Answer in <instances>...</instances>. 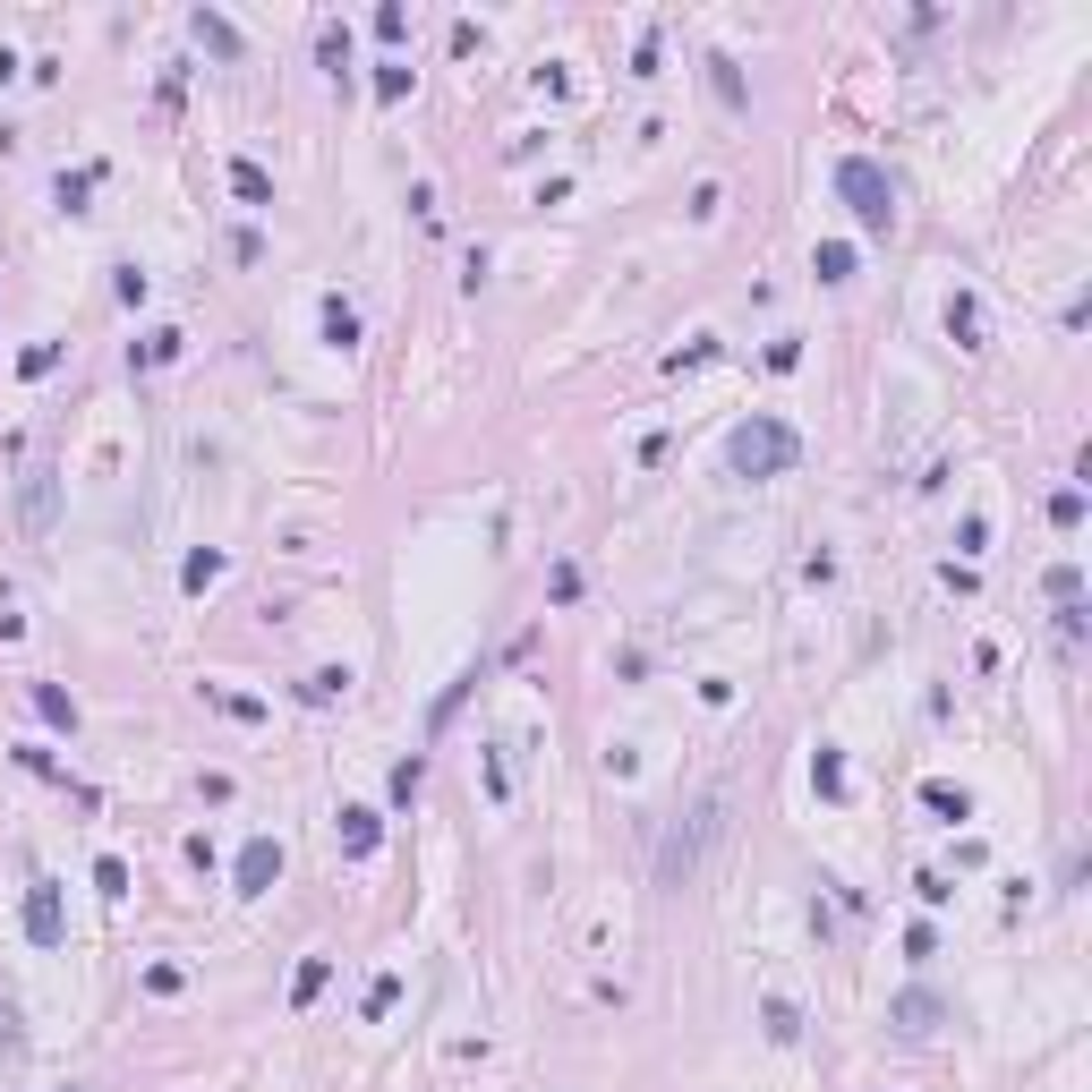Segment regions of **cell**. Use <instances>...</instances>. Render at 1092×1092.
Instances as JSON below:
<instances>
[{"label": "cell", "instance_id": "obj_1", "mask_svg": "<svg viewBox=\"0 0 1092 1092\" xmlns=\"http://www.w3.org/2000/svg\"><path fill=\"white\" fill-rule=\"evenodd\" d=\"M725 461H734L743 478H786L794 461H803V435H794L786 419H751V427H734V444H725Z\"/></svg>", "mask_w": 1092, "mask_h": 1092}, {"label": "cell", "instance_id": "obj_2", "mask_svg": "<svg viewBox=\"0 0 1092 1092\" xmlns=\"http://www.w3.org/2000/svg\"><path fill=\"white\" fill-rule=\"evenodd\" d=\"M837 197L854 205V223H862V231H888V223H896V180L880 172V162H862V154H845V162H837Z\"/></svg>", "mask_w": 1092, "mask_h": 1092}, {"label": "cell", "instance_id": "obj_3", "mask_svg": "<svg viewBox=\"0 0 1092 1092\" xmlns=\"http://www.w3.org/2000/svg\"><path fill=\"white\" fill-rule=\"evenodd\" d=\"M274 880H282V845H274V837H248V845H239V888L265 896Z\"/></svg>", "mask_w": 1092, "mask_h": 1092}, {"label": "cell", "instance_id": "obj_4", "mask_svg": "<svg viewBox=\"0 0 1092 1092\" xmlns=\"http://www.w3.org/2000/svg\"><path fill=\"white\" fill-rule=\"evenodd\" d=\"M27 939H35V948H60V888L52 880L27 888Z\"/></svg>", "mask_w": 1092, "mask_h": 1092}, {"label": "cell", "instance_id": "obj_5", "mask_svg": "<svg viewBox=\"0 0 1092 1092\" xmlns=\"http://www.w3.org/2000/svg\"><path fill=\"white\" fill-rule=\"evenodd\" d=\"M17 513H27V529H52V470H27V487H17Z\"/></svg>", "mask_w": 1092, "mask_h": 1092}, {"label": "cell", "instance_id": "obj_6", "mask_svg": "<svg viewBox=\"0 0 1092 1092\" xmlns=\"http://www.w3.org/2000/svg\"><path fill=\"white\" fill-rule=\"evenodd\" d=\"M231 188H239V197H248V205H274V180H265L256 162H231Z\"/></svg>", "mask_w": 1092, "mask_h": 1092}, {"label": "cell", "instance_id": "obj_7", "mask_svg": "<svg viewBox=\"0 0 1092 1092\" xmlns=\"http://www.w3.org/2000/svg\"><path fill=\"white\" fill-rule=\"evenodd\" d=\"M896 1025H905V1033H931V1025H939V999H921V990H913V999H896Z\"/></svg>", "mask_w": 1092, "mask_h": 1092}, {"label": "cell", "instance_id": "obj_8", "mask_svg": "<svg viewBox=\"0 0 1092 1092\" xmlns=\"http://www.w3.org/2000/svg\"><path fill=\"white\" fill-rule=\"evenodd\" d=\"M350 819V854H376V811H342Z\"/></svg>", "mask_w": 1092, "mask_h": 1092}, {"label": "cell", "instance_id": "obj_9", "mask_svg": "<svg viewBox=\"0 0 1092 1092\" xmlns=\"http://www.w3.org/2000/svg\"><path fill=\"white\" fill-rule=\"evenodd\" d=\"M197 43H213V52H239V35L223 27V17H205V9H197Z\"/></svg>", "mask_w": 1092, "mask_h": 1092}, {"label": "cell", "instance_id": "obj_10", "mask_svg": "<svg viewBox=\"0 0 1092 1092\" xmlns=\"http://www.w3.org/2000/svg\"><path fill=\"white\" fill-rule=\"evenodd\" d=\"M35 709H43V717H52V725H78V709H68V700H60L52 683H35Z\"/></svg>", "mask_w": 1092, "mask_h": 1092}, {"label": "cell", "instance_id": "obj_11", "mask_svg": "<svg viewBox=\"0 0 1092 1092\" xmlns=\"http://www.w3.org/2000/svg\"><path fill=\"white\" fill-rule=\"evenodd\" d=\"M317 990H325V956H307V964H299V982H290V999H317Z\"/></svg>", "mask_w": 1092, "mask_h": 1092}, {"label": "cell", "instance_id": "obj_12", "mask_svg": "<svg viewBox=\"0 0 1092 1092\" xmlns=\"http://www.w3.org/2000/svg\"><path fill=\"white\" fill-rule=\"evenodd\" d=\"M854 274V248H819V282H845Z\"/></svg>", "mask_w": 1092, "mask_h": 1092}, {"label": "cell", "instance_id": "obj_13", "mask_svg": "<svg viewBox=\"0 0 1092 1092\" xmlns=\"http://www.w3.org/2000/svg\"><path fill=\"white\" fill-rule=\"evenodd\" d=\"M325 333H333V342H359V317H350V307H342V299H333V307H325Z\"/></svg>", "mask_w": 1092, "mask_h": 1092}, {"label": "cell", "instance_id": "obj_14", "mask_svg": "<svg viewBox=\"0 0 1092 1092\" xmlns=\"http://www.w3.org/2000/svg\"><path fill=\"white\" fill-rule=\"evenodd\" d=\"M921 803H931V811H948V819H964V794H956V786H921Z\"/></svg>", "mask_w": 1092, "mask_h": 1092}, {"label": "cell", "instance_id": "obj_15", "mask_svg": "<svg viewBox=\"0 0 1092 1092\" xmlns=\"http://www.w3.org/2000/svg\"><path fill=\"white\" fill-rule=\"evenodd\" d=\"M94 888H103V896H129V870H120V862L103 854V862H94Z\"/></svg>", "mask_w": 1092, "mask_h": 1092}, {"label": "cell", "instance_id": "obj_16", "mask_svg": "<svg viewBox=\"0 0 1092 1092\" xmlns=\"http://www.w3.org/2000/svg\"><path fill=\"white\" fill-rule=\"evenodd\" d=\"M1050 521H1058V529H1076V521H1084V495H1076V487L1050 495Z\"/></svg>", "mask_w": 1092, "mask_h": 1092}]
</instances>
